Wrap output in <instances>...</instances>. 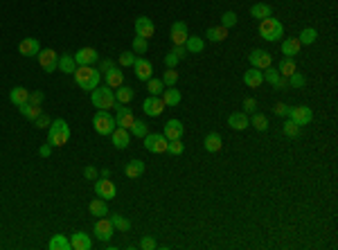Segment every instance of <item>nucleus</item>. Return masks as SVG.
Here are the masks:
<instances>
[{
  "instance_id": "1",
  "label": "nucleus",
  "mask_w": 338,
  "mask_h": 250,
  "mask_svg": "<svg viewBox=\"0 0 338 250\" xmlns=\"http://www.w3.org/2000/svg\"><path fill=\"white\" fill-rule=\"evenodd\" d=\"M72 77H75V81H77V86L81 88V90L91 92V90H95V88L99 86L102 73H99L97 68H92V66H77V70L72 73Z\"/></svg>"
},
{
  "instance_id": "2",
  "label": "nucleus",
  "mask_w": 338,
  "mask_h": 250,
  "mask_svg": "<svg viewBox=\"0 0 338 250\" xmlns=\"http://www.w3.org/2000/svg\"><path fill=\"white\" fill-rule=\"evenodd\" d=\"M68 140H70V126H68V122L65 119H54L52 124L47 126V145L54 147H63L68 145Z\"/></svg>"
},
{
  "instance_id": "3",
  "label": "nucleus",
  "mask_w": 338,
  "mask_h": 250,
  "mask_svg": "<svg viewBox=\"0 0 338 250\" xmlns=\"http://www.w3.org/2000/svg\"><path fill=\"white\" fill-rule=\"evenodd\" d=\"M91 102L92 106L97 108V111H111V108H115L117 106V99H115V90L113 88H108V86H104V88H95V90H91Z\"/></svg>"
},
{
  "instance_id": "4",
  "label": "nucleus",
  "mask_w": 338,
  "mask_h": 250,
  "mask_svg": "<svg viewBox=\"0 0 338 250\" xmlns=\"http://www.w3.org/2000/svg\"><path fill=\"white\" fill-rule=\"evenodd\" d=\"M282 34H284V27H282V23L277 18H273V16L261 18V23H260V36L264 41H271V43H275V41L282 39Z\"/></svg>"
},
{
  "instance_id": "5",
  "label": "nucleus",
  "mask_w": 338,
  "mask_h": 250,
  "mask_svg": "<svg viewBox=\"0 0 338 250\" xmlns=\"http://www.w3.org/2000/svg\"><path fill=\"white\" fill-rule=\"evenodd\" d=\"M92 126H95V131L99 135H111L115 131V118H113L108 111H97L95 113V118H92Z\"/></svg>"
},
{
  "instance_id": "6",
  "label": "nucleus",
  "mask_w": 338,
  "mask_h": 250,
  "mask_svg": "<svg viewBox=\"0 0 338 250\" xmlns=\"http://www.w3.org/2000/svg\"><path fill=\"white\" fill-rule=\"evenodd\" d=\"M142 140H144L147 151H151V153H165V151H167V142H169V140L165 138L163 133H147Z\"/></svg>"
},
{
  "instance_id": "7",
  "label": "nucleus",
  "mask_w": 338,
  "mask_h": 250,
  "mask_svg": "<svg viewBox=\"0 0 338 250\" xmlns=\"http://www.w3.org/2000/svg\"><path fill=\"white\" fill-rule=\"evenodd\" d=\"M286 118L293 119V122H295L298 126H307L313 119V113H311V108H309V106H291Z\"/></svg>"
},
{
  "instance_id": "8",
  "label": "nucleus",
  "mask_w": 338,
  "mask_h": 250,
  "mask_svg": "<svg viewBox=\"0 0 338 250\" xmlns=\"http://www.w3.org/2000/svg\"><path fill=\"white\" fill-rule=\"evenodd\" d=\"M248 61H250V68H257V70H266L273 66V57L266 50H253L248 54Z\"/></svg>"
},
{
  "instance_id": "9",
  "label": "nucleus",
  "mask_w": 338,
  "mask_h": 250,
  "mask_svg": "<svg viewBox=\"0 0 338 250\" xmlns=\"http://www.w3.org/2000/svg\"><path fill=\"white\" fill-rule=\"evenodd\" d=\"M92 232H95V237H97L99 241H108V239L113 237L115 228H113V223H111V219L108 217H99L97 223H95V228H92Z\"/></svg>"
},
{
  "instance_id": "10",
  "label": "nucleus",
  "mask_w": 338,
  "mask_h": 250,
  "mask_svg": "<svg viewBox=\"0 0 338 250\" xmlns=\"http://www.w3.org/2000/svg\"><path fill=\"white\" fill-rule=\"evenodd\" d=\"M36 59H39V66L46 70V73H54L59 66V54L54 50H41L36 54Z\"/></svg>"
},
{
  "instance_id": "11",
  "label": "nucleus",
  "mask_w": 338,
  "mask_h": 250,
  "mask_svg": "<svg viewBox=\"0 0 338 250\" xmlns=\"http://www.w3.org/2000/svg\"><path fill=\"white\" fill-rule=\"evenodd\" d=\"M165 108H167V106H165V102L158 97V95H151V97H147L142 102V111H144V115H149V118H158Z\"/></svg>"
},
{
  "instance_id": "12",
  "label": "nucleus",
  "mask_w": 338,
  "mask_h": 250,
  "mask_svg": "<svg viewBox=\"0 0 338 250\" xmlns=\"http://www.w3.org/2000/svg\"><path fill=\"white\" fill-rule=\"evenodd\" d=\"M133 70H136V77L140 81H149L151 77H154V66H151V61H147L144 57H136Z\"/></svg>"
},
{
  "instance_id": "13",
  "label": "nucleus",
  "mask_w": 338,
  "mask_h": 250,
  "mask_svg": "<svg viewBox=\"0 0 338 250\" xmlns=\"http://www.w3.org/2000/svg\"><path fill=\"white\" fill-rule=\"evenodd\" d=\"M95 194H97L99 198H104V201H106V198L111 201V198L117 196V187L113 185L111 178H102V180L95 183Z\"/></svg>"
},
{
  "instance_id": "14",
  "label": "nucleus",
  "mask_w": 338,
  "mask_h": 250,
  "mask_svg": "<svg viewBox=\"0 0 338 250\" xmlns=\"http://www.w3.org/2000/svg\"><path fill=\"white\" fill-rule=\"evenodd\" d=\"M75 61H77V66H92L99 61V54L95 47H81L75 52Z\"/></svg>"
},
{
  "instance_id": "15",
  "label": "nucleus",
  "mask_w": 338,
  "mask_h": 250,
  "mask_svg": "<svg viewBox=\"0 0 338 250\" xmlns=\"http://www.w3.org/2000/svg\"><path fill=\"white\" fill-rule=\"evenodd\" d=\"M154 32H156V25H154V20L151 18L140 16V18L136 20V36H142V39L149 41L151 36H154Z\"/></svg>"
},
{
  "instance_id": "16",
  "label": "nucleus",
  "mask_w": 338,
  "mask_h": 250,
  "mask_svg": "<svg viewBox=\"0 0 338 250\" xmlns=\"http://www.w3.org/2000/svg\"><path fill=\"white\" fill-rule=\"evenodd\" d=\"M117 115H115V124L122 126V129H131L133 126V122H136V118H133V113H131V108H126V104H117Z\"/></svg>"
},
{
  "instance_id": "17",
  "label": "nucleus",
  "mask_w": 338,
  "mask_h": 250,
  "mask_svg": "<svg viewBox=\"0 0 338 250\" xmlns=\"http://www.w3.org/2000/svg\"><path fill=\"white\" fill-rule=\"evenodd\" d=\"M183 131H185V126H183L181 119H169L167 124L163 126V135L167 140H181Z\"/></svg>"
},
{
  "instance_id": "18",
  "label": "nucleus",
  "mask_w": 338,
  "mask_h": 250,
  "mask_svg": "<svg viewBox=\"0 0 338 250\" xmlns=\"http://www.w3.org/2000/svg\"><path fill=\"white\" fill-rule=\"evenodd\" d=\"M113 147L115 149H126L131 145V131L129 129H122V126H115V131L111 133Z\"/></svg>"
},
{
  "instance_id": "19",
  "label": "nucleus",
  "mask_w": 338,
  "mask_h": 250,
  "mask_svg": "<svg viewBox=\"0 0 338 250\" xmlns=\"http://www.w3.org/2000/svg\"><path fill=\"white\" fill-rule=\"evenodd\" d=\"M187 23L185 20H176L174 25H171V41H174V45H185V41H187Z\"/></svg>"
},
{
  "instance_id": "20",
  "label": "nucleus",
  "mask_w": 338,
  "mask_h": 250,
  "mask_svg": "<svg viewBox=\"0 0 338 250\" xmlns=\"http://www.w3.org/2000/svg\"><path fill=\"white\" fill-rule=\"evenodd\" d=\"M18 52L23 57H36L41 52V43L36 39H32V36H27V39H23L18 43Z\"/></svg>"
},
{
  "instance_id": "21",
  "label": "nucleus",
  "mask_w": 338,
  "mask_h": 250,
  "mask_svg": "<svg viewBox=\"0 0 338 250\" xmlns=\"http://www.w3.org/2000/svg\"><path fill=\"white\" fill-rule=\"evenodd\" d=\"M261 73H264V81H268V84L271 86H275V88H286V86H289V81H286V77H282L280 73H277V70H275L273 66L271 68H266V70H261Z\"/></svg>"
},
{
  "instance_id": "22",
  "label": "nucleus",
  "mask_w": 338,
  "mask_h": 250,
  "mask_svg": "<svg viewBox=\"0 0 338 250\" xmlns=\"http://www.w3.org/2000/svg\"><path fill=\"white\" fill-rule=\"evenodd\" d=\"M244 84H246L248 88H260V86L264 84V73L257 70V68H250V70L244 73Z\"/></svg>"
},
{
  "instance_id": "23",
  "label": "nucleus",
  "mask_w": 338,
  "mask_h": 250,
  "mask_svg": "<svg viewBox=\"0 0 338 250\" xmlns=\"http://www.w3.org/2000/svg\"><path fill=\"white\" fill-rule=\"evenodd\" d=\"M70 246H72V250H91L92 248L91 235H86V232H75L70 239Z\"/></svg>"
},
{
  "instance_id": "24",
  "label": "nucleus",
  "mask_w": 338,
  "mask_h": 250,
  "mask_svg": "<svg viewBox=\"0 0 338 250\" xmlns=\"http://www.w3.org/2000/svg\"><path fill=\"white\" fill-rule=\"evenodd\" d=\"M228 126L234 129V131H244L250 126V119H248L246 113H232L230 118H228Z\"/></svg>"
},
{
  "instance_id": "25",
  "label": "nucleus",
  "mask_w": 338,
  "mask_h": 250,
  "mask_svg": "<svg viewBox=\"0 0 338 250\" xmlns=\"http://www.w3.org/2000/svg\"><path fill=\"white\" fill-rule=\"evenodd\" d=\"M9 102H12L14 106L27 104V102H30V90L23 88V86H16V88H12V92H9Z\"/></svg>"
},
{
  "instance_id": "26",
  "label": "nucleus",
  "mask_w": 338,
  "mask_h": 250,
  "mask_svg": "<svg viewBox=\"0 0 338 250\" xmlns=\"http://www.w3.org/2000/svg\"><path fill=\"white\" fill-rule=\"evenodd\" d=\"M59 70L61 73H65V74H72L75 70H77V61H75V54H70V52H65V54H61L59 57Z\"/></svg>"
},
{
  "instance_id": "27",
  "label": "nucleus",
  "mask_w": 338,
  "mask_h": 250,
  "mask_svg": "<svg viewBox=\"0 0 338 250\" xmlns=\"http://www.w3.org/2000/svg\"><path fill=\"white\" fill-rule=\"evenodd\" d=\"M203 147H205V151H210V153H219L223 149L221 135H219V133H208L205 140H203Z\"/></svg>"
},
{
  "instance_id": "28",
  "label": "nucleus",
  "mask_w": 338,
  "mask_h": 250,
  "mask_svg": "<svg viewBox=\"0 0 338 250\" xmlns=\"http://www.w3.org/2000/svg\"><path fill=\"white\" fill-rule=\"evenodd\" d=\"M165 102V106L167 108H174V106L181 104V90H176L174 86H169L167 90H163V97H160Z\"/></svg>"
},
{
  "instance_id": "29",
  "label": "nucleus",
  "mask_w": 338,
  "mask_h": 250,
  "mask_svg": "<svg viewBox=\"0 0 338 250\" xmlns=\"http://www.w3.org/2000/svg\"><path fill=\"white\" fill-rule=\"evenodd\" d=\"M124 174H126V178H140L144 174V162L142 160H131V162H126V167H124Z\"/></svg>"
},
{
  "instance_id": "30",
  "label": "nucleus",
  "mask_w": 338,
  "mask_h": 250,
  "mask_svg": "<svg viewBox=\"0 0 338 250\" xmlns=\"http://www.w3.org/2000/svg\"><path fill=\"white\" fill-rule=\"evenodd\" d=\"M133 97H136V90L131 88V86H117L115 90V99L117 104H129V102H133Z\"/></svg>"
},
{
  "instance_id": "31",
  "label": "nucleus",
  "mask_w": 338,
  "mask_h": 250,
  "mask_svg": "<svg viewBox=\"0 0 338 250\" xmlns=\"http://www.w3.org/2000/svg\"><path fill=\"white\" fill-rule=\"evenodd\" d=\"M88 212H91V217H108V205L104 198H95L88 205Z\"/></svg>"
},
{
  "instance_id": "32",
  "label": "nucleus",
  "mask_w": 338,
  "mask_h": 250,
  "mask_svg": "<svg viewBox=\"0 0 338 250\" xmlns=\"http://www.w3.org/2000/svg\"><path fill=\"white\" fill-rule=\"evenodd\" d=\"M104 79H106V86H108V88H117V86L124 84V73L120 68H113V70L104 73Z\"/></svg>"
},
{
  "instance_id": "33",
  "label": "nucleus",
  "mask_w": 338,
  "mask_h": 250,
  "mask_svg": "<svg viewBox=\"0 0 338 250\" xmlns=\"http://www.w3.org/2000/svg\"><path fill=\"white\" fill-rule=\"evenodd\" d=\"M185 50H187V54H201L203 50H205V41H203L201 36H187Z\"/></svg>"
},
{
  "instance_id": "34",
  "label": "nucleus",
  "mask_w": 338,
  "mask_h": 250,
  "mask_svg": "<svg viewBox=\"0 0 338 250\" xmlns=\"http://www.w3.org/2000/svg\"><path fill=\"white\" fill-rule=\"evenodd\" d=\"M47 248L50 250H72V246H70V239L65 237V235H54V237L50 239Z\"/></svg>"
},
{
  "instance_id": "35",
  "label": "nucleus",
  "mask_w": 338,
  "mask_h": 250,
  "mask_svg": "<svg viewBox=\"0 0 338 250\" xmlns=\"http://www.w3.org/2000/svg\"><path fill=\"white\" fill-rule=\"evenodd\" d=\"M300 45H302V43H300L298 39H286V41H282V54H286L289 59H293V57L300 52Z\"/></svg>"
},
{
  "instance_id": "36",
  "label": "nucleus",
  "mask_w": 338,
  "mask_h": 250,
  "mask_svg": "<svg viewBox=\"0 0 338 250\" xmlns=\"http://www.w3.org/2000/svg\"><path fill=\"white\" fill-rule=\"evenodd\" d=\"M205 36H208L210 41H215V43H221V41L228 39V27L219 25V27H210L208 32H205Z\"/></svg>"
},
{
  "instance_id": "37",
  "label": "nucleus",
  "mask_w": 338,
  "mask_h": 250,
  "mask_svg": "<svg viewBox=\"0 0 338 250\" xmlns=\"http://www.w3.org/2000/svg\"><path fill=\"white\" fill-rule=\"evenodd\" d=\"M18 111H20V115H23V118H27V119H36L41 115V106H34V104H30V102H27V104H23V106H18Z\"/></svg>"
},
{
  "instance_id": "38",
  "label": "nucleus",
  "mask_w": 338,
  "mask_h": 250,
  "mask_svg": "<svg viewBox=\"0 0 338 250\" xmlns=\"http://www.w3.org/2000/svg\"><path fill=\"white\" fill-rule=\"evenodd\" d=\"M271 7L268 5H264V2H257V5H253L250 7V16H253V18H268V16H271Z\"/></svg>"
},
{
  "instance_id": "39",
  "label": "nucleus",
  "mask_w": 338,
  "mask_h": 250,
  "mask_svg": "<svg viewBox=\"0 0 338 250\" xmlns=\"http://www.w3.org/2000/svg\"><path fill=\"white\" fill-rule=\"evenodd\" d=\"M277 73H280L282 77H291L293 73H298V66H295V61H293V59L286 57V59L280 63V68H277Z\"/></svg>"
},
{
  "instance_id": "40",
  "label": "nucleus",
  "mask_w": 338,
  "mask_h": 250,
  "mask_svg": "<svg viewBox=\"0 0 338 250\" xmlns=\"http://www.w3.org/2000/svg\"><path fill=\"white\" fill-rule=\"evenodd\" d=\"M108 219H111V223H113L115 230H122V232L131 230V221H129V219H124L122 214H111Z\"/></svg>"
},
{
  "instance_id": "41",
  "label": "nucleus",
  "mask_w": 338,
  "mask_h": 250,
  "mask_svg": "<svg viewBox=\"0 0 338 250\" xmlns=\"http://www.w3.org/2000/svg\"><path fill=\"white\" fill-rule=\"evenodd\" d=\"M316 39H318V32H316V27H305L302 32H300V43H307V45H311V43H316Z\"/></svg>"
},
{
  "instance_id": "42",
  "label": "nucleus",
  "mask_w": 338,
  "mask_h": 250,
  "mask_svg": "<svg viewBox=\"0 0 338 250\" xmlns=\"http://www.w3.org/2000/svg\"><path fill=\"white\" fill-rule=\"evenodd\" d=\"M129 131L133 133L136 138H144V135L149 133V129H147V124H144V119H136V122H133V126H131Z\"/></svg>"
},
{
  "instance_id": "43",
  "label": "nucleus",
  "mask_w": 338,
  "mask_h": 250,
  "mask_svg": "<svg viewBox=\"0 0 338 250\" xmlns=\"http://www.w3.org/2000/svg\"><path fill=\"white\" fill-rule=\"evenodd\" d=\"M282 131H284L286 138H298V135H300V126L295 124L293 119H286V122H284V129H282Z\"/></svg>"
},
{
  "instance_id": "44",
  "label": "nucleus",
  "mask_w": 338,
  "mask_h": 250,
  "mask_svg": "<svg viewBox=\"0 0 338 250\" xmlns=\"http://www.w3.org/2000/svg\"><path fill=\"white\" fill-rule=\"evenodd\" d=\"M147 50H149V41L142 36H136L133 39V54H144Z\"/></svg>"
},
{
  "instance_id": "45",
  "label": "nucleus",
  "mask_w": 338,
  "mask_h": 250,
  "mask_svg": "<svg viewBox=\"0 0 338 250\" xmlns=\"http://www.w3.org/2000/svg\"><path fill=\"white\" fill-rule=\"evenodd\" d=\"M163 88H165L163 79H154V77H151V79L147 81V90H149L151 95H163Z\"/></svg>"
},
{
  "instance_id": "46",
  "label": "nucleus",
  "mask_w": 338,
  "mask_h": 250,
  "mask_svg": "<svg viewBox=\"0 0 338 250\" xmlns=\"http://www.w3.org/2000/svg\"><path fill=\"white\" fill-rule=\"evenodd\" d=\"M253 126L257 129V131H266V129H268L266 115H261V113H253Z\"/></svg>"
},
{
  "instance_id": "47",
  "label": "nucleus",
  "mask_w": 338,
  "mask_h": 250,
  "mask_svg": "<svg viewBox=\"0 0 338 250\" xmlns=\"http://www.w3.org/2000/svg\"><path fill=\"white\" fill-rule=\"evenodd\" d=\"M167 151L171 153V156H181V153L185 151L183 140H169V142H167Z\"/></svg>"
},
{
  "instance_id": "48",
  "label": "nucleus",
  "mask_w": 338,
  "mask_h": 250,
  "mask_svg": "<svg viewBox=\"0 0 338 250\" xmlns=\"http://www.w3.org/2000/svg\"><path fill=\"white\" fill-rule=\"evenodd\" d=\"M176 81H178V73L174 68H167V73L163 74V84L169 88V86H176Z\"/></svg>"
},
{
  "instance_id": "49",
  "label": "nucleus",
  "mask_w": 338,
  "mask_h": 250,
  "mask_svg": "<svg viewBox=\"0 0 338 250\" xmlns=\"http://www.w3.org/2000/svg\"><path fill=\"white\" fill-rule=\"evenodd\" d=\"M286 81H289V86H291V88H302V86L307 84V79L300 73H293L291 77H286Z\"/></svg>"
},
{
  "instance_id": "50",
  "label": "nucleus",
  "mask_w": 338,
  "mask_h": 250,
  "mask_svg": "<svg viewBox=\"0 0 338 250\" xmlns=\"http://www.w3.org/2000/svg\"><path fill=\"white\" fill-rule=\"evenodd\" d=\"M221 25L223 27H234V25H237V14H234V12H226L221 16Z\"/></svg>"
},
{
  "instance_id": "51",
  "label": "nucleus",
  "mask_w": 338,
  "mask_h": 250,
  "mask_svg": "<svg viewBox=\"0 0 338 250\" xmlns=\"http://www.w3.org/2000/svg\"><path fill=\"white\" fill-rule=\"evenodd\" d=\"M34 124H36V129H47V126L52 124V119H50V115H46V113H41L39 118L34 119Z\"/></svg>"
},
{
  "instance_id": "52",
  "label": "nucleus",
  "mask_w": 338,
  "mask_h": 250,
  "mask_svg": "<svg viewBox=\"0 0 338 250\" xmlns=\"http://www.w3.org/2000/svg\"><path fill=\"white\" fill-rule=\"evenodd\" d=\"M43 99H46V95H43V90H34V92H30V104H34V106H41V104H43Z\"/></svg>"
},
{
  "instance_id": "53",
  "label": "nucleus",
  "mask_w": 338,
  "mask_h": 250,
  "mask_svg": "<svg viewBox=\"0 0 338 250\" xmlns=\"http://www.w3.org/2000/svg\"><path fill=\"white\" fill-rule=\"evenodd\" d=\"M120 63H122V66H133V63H136V54L133 52H122L120 54Z\"/></svg>"
},
{
  "instance_id": "54",
  "label": "nucleus",
  "mask_w": 338,
  "mask_h": 250,
  "mask_svg": "<svg viewBox=\"0 0 338 250\" xmlns=\"http://www.w3.org/2000/svg\"><path fill=\"white\" fill-rule=\"evenodd\" d=\"M140 248H142V250H154V248H156V239H154V237H142Z\"/></svg>"
},
{
  "instance_id": "55",
  "label": "nucleus",
  "mask_w": 338,
  "mask_h": 250,
  "mask_svg": "<svg viewBox=\"0 0 338 250\" xmlns=\"http://www.w3.org/2000/svg\"><path fill=\"white\" fill-rule=\"evenodd\" d=\"M113 68H115V61H111V59L99 61V73H102V74L108 73V70H113Z\"/></svg>"
},
{
  "instance_id": "56",
  "label": "nucleus",
  "mask_w": 338,
  "mask_h": 250,
  "mask_svg": "<svg viewBox=\"0 0 338 250\" xmlns=\"http://www.w3.org/2000/svg\"><path fill=\"white\" fill-rule=\"evenodd\" d=\"M255 108H257V102H255L253 97L244 99V113H255Z\"/></svg>"
},
{
  "instance_id": "57",
  "label": "nucleus",
  "mask_w": 338,
  "mask_h": 250,
  "mask_svg": "<svg viewBox=\"0 0 338 250\" xmlns=\"http://www.w3.org/2000/svg\"><path fill=\"white\" fill-rule=\"evenodd\" d=\"M289 108H291V106H286V104H282V102H277V104H275V115H282V118H286V115H289Z\"/></svg>"
},
{
  "instance_id": "58",
  "label": "nucleus",
  "mask_w": 338,
  "mask_h": 250,
  "mask_svg": "<svg viewBox=\"0 0 338 250\" xmlns=\"http://www.w3.org/2000/svg\"><path fill=\"white\" fill-rule=\"evenodd\" d=\"M178 61H181V59H178L176 54L169 52L167 57H165V66H167V68H176V63H178Z\"/></svg>"
},
{
  "instance_id": "59",
  "label": "nucleus",
  "mask_w": 338,
  "mask_h": 250,
  "mask_svg": "<svg viewBox=\"0 0 338 250\" xmlns=\"http://www.w3.org/2000/svg\"><path fill=\"white\" fill-rule=\"evenodd\" d=\"M84 176L88 178V180H97L99 174H97V169H95V167H86V169H84Z\"/></svg>"
},
{
  "instance_id": "60",
  "label": "nucleus",
  "mask_w": 338,
  "mask_h": 250,
  "mask_svg": "<svg viewBox=\"0 0 338 250\" xmlns=\"http://www.w3.org/2000/svg\"><path fill=\"white\" fill-rule=\"evenodd\" d=\"M171 54H176L178 59H185V57H187V50H185V45H174Z\"/></svg>"
},
{
  "instance_id": "61",
  "label": "nucleus",
  "mask_w": 338,
  "mask_h": 250,
  "mask_svg": "<svg viewBox=\"0 0 338 250\" xmlns=\"http://www.w3.org/2000/svg\"><path fill=\"white\" fill-rule=\"evenodd\" d=\"M50 153H52V145H43V147L39 149V156H41V158H47Z\"/></svg>"
},
{
  "instance_id": "62",
  "label": "nucleus",
  "mask_w": 338,
  "mask_h": 250,
  "mask_svg": "<svg viewBox=\"0 0 338 250\" xmlns=\"http://www.w3.org/2000/svg\"><path fill=\"white\" fill-rule=\"evenodd\" d=\"M102 178H111V169H104V171H102Z\"/></svg>"
}]
</instances>
